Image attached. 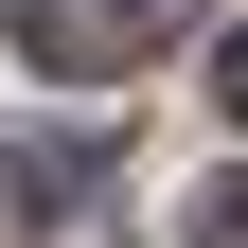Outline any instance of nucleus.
Segmentation results:
<instances>
[{
  "instance_id": "nucleus-1",
  "label": "nucleus",
  "mask_w": 248,
  "mask_h": 248,
  "mask_svg": "<svg viewBox=\"0 0 248 248\" xmlns=\"http://www.w3.org/2000/svg\"><path fill=\"white\" fill-rule=\"evenodd\" d=\"M195 0H0V36L36 53V71H142Z\"/></svg>"
},
{
  "instance_id": "nucleus-2",
  "label": "nucleus",
  "mask_w": 248,
  "mask_h": 248,
  "mask_svg": "<svg viewBox=\"0 0 248 248\" xmlns=\"http://www.w3.org/2000/svg\"><path fill=\"white\" fill-rule=\"evenodd\" d=\"M195 248H248V177H213V195H195Z\"/></svg>"
},
{
  "instance_id": "nucleus-3",
  "label": "nucleus",
  "mask_w": 248,
  "mask_h": 248,
  "mask_svg": "<svg viewBox=\"0 0 248 248\" xmlns=\"http://www.w3.org/2000/svg\"><path fill=\"white\" fill-rule=\"evenodd\" d=\"M213 107H231V124H248V36H231V53H213Z\"/></svg>"
}]
</instances>
